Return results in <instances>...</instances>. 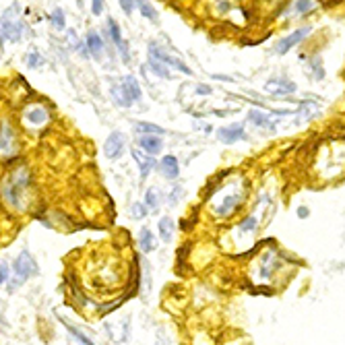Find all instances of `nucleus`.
Returning <instances> with one entry per match:
<instances>
[{"label": "nucleus", "instance_id": "1", "mask_svg": "<svg viewBox=\"0 0 345 345\" xmlns=\"http://www.w3.org/2000/svg\"><path fill=\"white\" fill-rule=\"evenodd\" d=\"M13 271H15V281H13V286L11 288H15L19 281H25L27 277H31V275H36L38 273V265H36V261L29 257V253H21L19 257H17V261H15V267H13Z\"/></svg>", "mask_w": 345, "mask_h": 345}, {"label": "nucleus", "instance_id": "2", "mask_svg": "<svg viewBox=\"0 0 345 345\" xmlns=\"http://www.w3.org/2000/svg\"><path fill=\"white\" fill-rule=\"evenodd\" d=\"M242 199H244V191H242V188H238V191H234V193H230V195H224L222 199H219V203L213 205V213H215L217 217H228L232 211L238 209V205L242 203Z\"/></svg>", "mask_w": 345, "mask_h": 345}, {"label": "nucleus", "instance_id": "3", "mask_svg": "<svg viewBox=\"0 0 345 345\" xmlns=\"http://www.w3.org/2000/svg\"><path fill=\"white\" fill-rule=\"evenodd\" d=\"M25 23L21 19H11L9 13H5L3 17V40H11V42H19L25 36Z\"/></svg>", "mask_w": 345, "mask_h": 345}, {"label": "nucleus", "instance_id": "4", "mask_svg": "<svg viewBox=\"0 0 345 345\" xmlns=\"http://www.w3.org/2000/svg\"><path fill=\"white\" fill-rule=\"evenodd\" d=\"M267 91L273 93V96H294L298 87H296V83H292L284 77H275V79L267 81Z\"/></svg>", "mask_w": 345, "mask_h": 345}, {"label": "nucleus", "instance_id": "5", "mask_svg": "<svg viewBox=\"0 0 345 345\" xmlns=\"http://www.w3.org/2000/svg\"><path fill=\"white\" fill-rule=\"evenodd\" d=\"M149 56H151L153 60H158V62H164V65H168V67H176L180 73H186V75H191V73H193L188 67H184L180 60H176V58H172V56L164 54V52L160 50V46H155V44H151V46H149Z\"/></svg>", "mask_w": 345, "mask_h": 345}, {"label": "nucleus", "instance_id": "6", "mask_svg": "<svg viewBox=\"0 0 345 345\" xmlns=\"http://www.w3.org/2000/svg\"><path fill=\"white\" fill-rule=\"evenodd\" d=\"M310 34V27H302V29H296L294 31V34H290L288 38H284V40H281L279 44H277V48H275V52L277 54H286V52H290L296 44H300L306 36Z\"/></svg>", "mask_w": 345, "mask_h": 345}, {"label": "nucleus", "instance_id": "7", "mask_svg": "<svg viewBox=\"0 0 345 345\" xmlns=\"http://www.w3.org/2000/svg\"><path fill=\"white\" fill-rule=\"evenodd\" d=\"M48 110L44 106H31L23 112V120L29 124V127H44L48 122Z\"/></svg>", "mask_w": 345, "mask_h": 345}, {"label": "nucleus", "instance_id": "8", "mask_svg": "<svg viewBox=\"0 0 345 345\" xmlns=\"http://www.w3.org/2000/svg\"><path fill=\"white\" fill-rule=\"evenodd\" d=\"M122 149H124V135L116 131V133H112V135L106 139V143H104V153H106V158L116 160L118 155L122 153Z\"/></svg>", "mask_w": 345, "mask_h": 345}, {"label": "nucleus", "instance_id": "9", "mask_svg": "<svg viewBox=\"0 0 345 345\" xmlns=\"http://www.w3.org/2000/svg\"><path fill=\"white\" fill-rule=\"evenodd\" d=\"M133 158H135V162L139 164V168H141V176L145 178V176H149L151 174V170L155 168V158L153 155H149L147 151H143L141 147L137 149H133Z\"/></svg>", "mask_w": 345, "mask_h": 345}, {"label": "nucleus", "instance_id": "10", "mask_svg": "<svg viewBox=\"0 0 345 345\" xmlns=\"http://www.w3.org/2000/svg\"><path fill=\"white\" fill-rule=\"evenodd\" d=\"M217 137L222 139L224 143H236V141H242V139H246V133H244V129H242V124H232V127L219 129Z\"/></svg>", "mask_w": 345, "mask_h": 345}, {"label": "nucleus", "instance_id": "11", "mask_svg": "<svg viewBox=\"0 0 345 345\" xmlns=\"http://www.w3.org/2000/svg\"><path fill=\"white\" fill-rule=\"evenodd\" d=\"M120 91L124 93V98H127L129 102H139L141 100V87H139L135 77H127V79H124L122 85H120Z\"/></svg>", "mask_w": 345, "mask_h": 345}, {"label": "nucleus", "instance_id": "12", "mask_svg": "<svg viewBox=\"0 0 345 345\" xmlns=\"http://www.w3.org/2000/svg\"><path fill=\"white\" fill-rule=\"evenodd\" d=\"M160 170H162V174H164L166 178H170V180L178 178V174H180L178 160L174 158V155H166V158L162 160V164H160Z\"/></svg>", "mask_w": 345, "mask_h": 345}, {"label": "nucleus", "instance_id": "13", "mask_svg": "<svg viewBox=\"0 0 345 345\" xmlns=\"http://www.w3.org/2000/svg\"><path fill=\"white\" fill-rule=\"evenodd\" d=\"M139 145H141V149L143 151H147L149 155H158L160 151H162V139L160 137H141V141H139Z\"/></svg>", "mask_w": 345, "mask_h": 345}, {"label": "nucleus", "instance_id": "14", "mask_svg": "<svg viewBox=\"0 0 345 345\" xmlns=\"http://www.w3.org/2000/svg\"><path fill=\"white\" fill-rule=\"evenodd\" d=\"M248 120L253 122L255 127L275 131V124L271 122V116H269V114H263V112H259V110H253V112H250V114H248Z\"/></svg>", "mask_w": 345, "mask_h": 345}, {"label": "nucleus", "instance_id": "15", "mask_svg": "<svg viewBox=\"0 0 345 345\" xmlns=\"http://www.w3.org/2000/svg\"><path fill=\"white\" fill-rule=\"evenodd\" d=\"M108 29H110V34H112L114 44H116V46L120 48V52H122V58H124V60H129V48H127V44H124V40H122V36H120L118 25H116L114 21H110V23H108Z\"/></svg>", "mask_w": 345, "mask_h": 345}, {"label": "nucleus", "instance_id": "16", "mask_svg": "<svg viewBox=\"0 0 345 345\" xmlns=\"http://www.w3.org/2000/svg\"><path fill=\"white\" fill-rule=\"evenodd\" d=\"M319 114V104L317 102H302L300 110H298V118L300 120H310Z\"/></svg>", "mask_w": 345, "mask_h": 345}, {"label": "nucleus", "instance_id": "17", "mask_svg": "<svg viewBox=\"0 0 345 345\" xmlns=\"http://www.w3.org/2000/svg\"><path fill=\"white\" fill-rule=\"evenodd\" d=\"M160 236L164 242H170L172 236H174V222L170 217H162L160 219Z\"/></svg>", "mask_w": 345, "mask_h": 345}, {"label": "nucleus", "instance_id": "18", "mask_svg": "<svg viewBox=\"0 0 345 345\" xmlns=\"http://www.w3.org/2000/svg\"><path fill=\"white\" fill-rule=\"evenodd\" d=\"M13 133H11V127H9V124L7 122H3V153L5 155H11L13 153Z\"/></svg>", "mask_w": 345, "mask_h": 345}, {"label": "nucleus", "instance_id": "19", "mask_svg": "<svg viewBox=\"0 0 345 345\" xmlns=\"http://www.w3.org/2000/svg\"><path fill=\"white\" fill-rule=\"evenodd\" d=\"M139 242H141V248L145 250V253H151V250L155 248V240H153V234H151V232H149L147 228H143V230H141Z\"/></svg>", "mask_w": 345, "mask_h": 345}, {"label": "nucleus", "instance_id": "20", "mask_svg": "<svg viewBox=\"0 0 345 345\" xmlns=\"http://www.w3.org/2000/svg\"><path fill=\"white\" fill-rule=\"evenodd\" d=\"M85 42H87V48H89L93 54H100V52L104 50V42H102V38H100L98 34H89Z\"/></svg>", "mask_w": 345, "mask_h": 345}, {"label": "nucleus", "instance_id": "21", "mask_svg": "<svg viewBox=\"0 0 345 345\" xmlns=\"http://www.w3.org/2000/svg\"><path fill=\"white\" fill-rule=\"evenodd\" d=\"M135 129H137L139 133H149L151 137H153V135H164V129H162V127H158V124H149V122H139Z\"/></svg>", "mask_w": 345, "mask_h": 345}, {"label": "nucleus", "instance_id": "22", "mask_svg": "<svg viewBox=\"0 0 345 345\" xmlns=\"http://www.w3.org/2000/svg\"><path fill=\"white\" fill-rule=\"evenodd\" d=\"M145 205L151 209V211H158V207H160V197H158V193L153 191H147V195H145Z\"/></svg>", "mask_w": 345, "mask_h": 345}, {"label": "nucleus", "instance_id": "23", "mask_svg": "<svg viewBox=\"0 0 345 345\" xmlns=\"http://www.w3.org/2000/svg\"><path fill=\"white\" fill-rule=\"evenodd\" d=\"M149 65H151V69H153V73H155V75H160V77H164V79H170V73L166 71V67H164V65H160L158 60H153V58H151Z\"/></svg>", "mask_w": 345, "mask_h": 345}, {"label": "nucleus", "instance_id": "24", "mask_svg": "<svg viewBox=\"0 0 345 345\" xmlns=\"http://www.w3.org/2000/svg\"><path fill=\"white\" fill-rule=\"evenodd\" d=\"M50 19H52V25H54L56 29H62V27H65V15H62L60 9H56V11L50 15Z\"/></svg>", "mask_w": 345, "mask_h": 345}, {"label": "nucleus", "instance_id": "25", "mask_svg": "<svg viewBox=\"0 0 345 345\" xmlns=\"http://www.w3.org/2000/svg\"><path fill=\"white\" fill-rule=\"evenodd\" d=\"M137 7H139V11L147 17V19H151V21H155V19H158V13H155L147 3H137Z\"/></svg>", "mask_w": 345, "mask_h": 345}, {"label": "nucleus", "instance_id": "26", "mask_svg": "<svg viewBox=\"0 0 345 345\" xmlns=\"http://www.w3.org/2000/svg\"><path fill=\"white\" fill-rule=\"evenodd\" d=\"M257 228V217L253 215V217H246L244 222L240 224V232H253Z\"/></svg>", "mask_w": 345, "mask_h": 345}, {"label": "nucleus", "instance_id": "27", "mask_svg": "<svg viewBox=\"0 0 345 345\" xmlns=\"http://www.w3.org/2000/svg\"><path fill=\"white\" fill-rule=\"evenodd\" d=\"M27 65H29V69L42 67V65H44V58L40 56V52H31V54H29V62H27Z\"/></svg>", "mask_w": 345, "mask_h": 345}, {"label": "nucleus", "instance_id": "28", "mask_svg": "<svg viewBox=\"0 0 345 345\" xmlns=\"http://www.w3.org/2000/svg\"><path fill=\"white\" fill-rule=\"evenodd\" d=\"M131 213H133V217H135V219H143V217L147 215V209H145V205H143V203H135V205L131 207Z\"/></svg>", "mask_w": 345, "mask_h": 345}, {"label": "nucleus", "instance_id": "29", "mask_svg": "<svg viewBox=\"0 0 345 345\" xmlns=\"http://www.w3.org/2000/svg\"><path fill=\"white\" fill-rule=\"evenodd\" d=\"M69 331H71V335H73V337H75L81 345H93V343H91V341H89V339H87V337H85L79 329H75V327H71V325H69Z\"/></svg>", "mask_w": 345, "mask_h": 345}, {"label": "nucleus", "instance_id": "30", "mask_svg": "<svg viewBox=\"0 0 345 345\" xmlns=\"http://www.w3.org/2000/svg\"><path fill=\"white\" fill-rule=\"evenodd\" d=\"M312 71H315V79H319V81L325 77V73H323V65H321V60H319V58L312 60Z\"/></svg>", "mask_w": 345, "mask_h": 345}, {"label": "nucleus", "instance_id": "31", "mask_svg": "<svg viewBox=\"0 0 345 345\" xmlns=\"http://www.w3.org/2000/svg\"><path fill=\"white\" fill-rule=\"evenodd\" d=\"M294 9H296L298 13H308V11L315 9V3H310V0H306V3H296Z\"/></svg>", "mask_w": 345, "mask_h": 345}, {"label": "nucleus", "instance_id": "32", "mask_svg": "<svg viewBox=\"0 0 345 345\" xmlns=\"http://www.w3.org/2000/svg\"><path fill=\"white\" fill-rule=\"evenodd\" d=\"M9 277H11V267L3 263V267H0V281H3V286L9 284Z\"/></svg>", "mask_w": 345, "mask_h": 345}, {"label": "nucleus", "instance_id": "33", "mask_svg": "<svg viewBox=\"0 0 345 345\" xmlns=\"http://www.w3.org/2000/svg\"><path fill=\"white\" fill-rule=\"evenodd\" d=\"M93 7H91V11H93V15H102V3L100 0H96V3H91Z\"/></svg>", "mask_w": 345, "mask_h": 345}, {"label": "nucleus", "instance_id": "34", "mask_svg": "<svg viewBox=\"0 0 345 345\" xmlns=\"http://www.w3.org/2000/svg\"><path fill=\"white\" fill-rule=\"evenodd\" d=\"M180 195H182V188H180V186H176V188H174V195L170 197V203L174 205V203H176V199H178Z\"/></svg>", "mask_w": 345, "mask_h": 345}, {"label": "nucleus", "instance_id": "35", "mask_svg": "<svg viewBox=\"0 0 345 345\" xmlns=\"http://www.w3.org/2000/svg\"><path fill=\"white\" fill-rule=\"evenodd\" d=\"M308 215H310L308 207H298V217H300V219H306Z\"/></svg>", "mask_w": 345, "mask_h": 345}, {"label": "nucleus", "instance_id": "36", "mask_svg": "<svg viewBox=\"0 0 345 345\" xmlns=\"http://www.w3.org/2000/svg\"><path fill=\"white\" fill-rule=\"evenodd\" d=\"M197 93H201V96H209L211 89H209L207 85H201V87H197Z\"/></svg>", "mask_w": 345, "mask_h": 345}, {"label": "nucleus", "instance_id": "37", "mask_svg": "<svg viewBox=\"0 0 345 345\" xmlns=\"http://www.w3.org/2000/svg\"><path fill=\"white\" fill-rule=\"evenodd\" d=\"M120 5H122L124 11H133V7H135V3H129V0H124V3H120Z\"/></svg>", "mask_w": 345, "mask_h": 345}, {"label": "nucleus", "instance_id": "38", "mask_svg": "<svg viewBox=\"0 0 345 345\" xmlns=\"http://www.w3.org/2000/svg\"><path fill=\"white\" fill-rule=\"evenodd\" d=\"M160 345H162V343H160Z\"/></svg>", "mask_w": 345, "mask_h": 345}]
</instances>
